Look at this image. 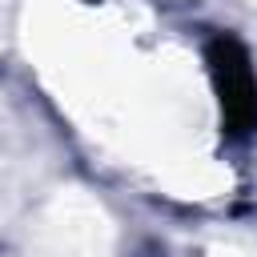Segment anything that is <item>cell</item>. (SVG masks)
<instances>
[{"mask_svg":"<svg viewBox=\"0 0 257 257\" xmlns=\"http://www.w3.org/2000/svg\"><path fill=\"white\" fill-rule=\"evenodd\" d=\"M213 76H217L221 104H225V116L233 120V128H249L257 120V84H253V72L237 44H229V40L213 44Z\"/></svg>","mask_w":257,"mask_h":257,"instance_id":"obj_1","label":"cell"}]
</instances>
